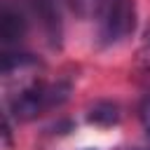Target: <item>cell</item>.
<instances>
[{
    "instance_id": "5b68a950",
    "label": "cell",
    "mask_w": 150,
    "mask_h": 150,
    "mask_svg": "<svg viewBox=\"0 0 150 150\" xmlns=\"http://www.w3.org/2000/svg\"><path fill=\"white\" fill-rule=\"evenodd\" d=\"M138 66H141V70H145V73H150V28L145 30V35H143V42H141V47H138Z\"/></svg>"
},
{
    "instance_id": "52a82bcc",
    "label": "cell",
    "mask_w": 150,
    "mask_h": 150,
    "mask_svg": "<svg viewBox=\"0 0 150 150\" xmlns=\"http://www.w3.org/2000/svg\"><path fill=\"white\" fill-rule=\"evenodd\" d=\"M77 14H84V12H89V7H91V0H66Z\"/></svg>"
},
{
    "instance_id": "3957f363",
    "label": "cell",
    "mask_w": 150,
    "mask_h": 150,
    "mask_svg": "<svg viewBox=\"0 0 150 150\" xmlns=\"http://www.w3.org/2000/svg\"><path fill=\"white\" fill-rule=\"evenodd\" d=\"M23 35H26V16L19 9L5 5L2 12H0V38H2V42L7 47L16 45Z\"/></svg>"
},
{
    "instance_id": "277c9868",
    "label": "cell",
    "mask_w": 150,
    "mask_h": 150,
    "mask_svg": "<svg viewBox=\"0 0 150 150\" xmlns=\"http://www.w3.org/2000/svg\"><path fill=\"white\" fill-rule=\"evenodd\" d=\"M87 120L91 124H98V127H112L120 122V108L112 101H98L89 108Z\"/></svg>"
},
{
    "instance_id": "7a4b0ae2",
    "label": "cell",
    "mask_w": 150,
    "mask_h": 150,
    "mask_svg": "<svg viewBox=\"0 0 150 150\" xmlns=\"http://www.w3.org/2000/svg\"><path fill=\"white\" fill-rule=\"evenodd\" d=\"M134 0H98V38L103 45L122 42L134 33Z\"/></svg>"
},
{
    "instance_id": "6da1fadb",
    "label": "cell",
    "mask_w": 150,
    "mask_h": 150,
    "mask_svg": "<svg viewBox=\"0 0 150 150\" xmlns=\"http://www.w3.org/2000/svg\"><path fill=\"white\" fill-rule=\"evenodd\" d=\"M70 87L68 84H45V82H30L23 89L16 91V96L12 98V115L19 122H28L33 117H38L40 112L61 105L68 98Z\"/></svg>"
},
{
    "instance_id": "8992f818",
    "label": "cell",
    "mask_w": 150,
    "mask_h": 150,
    "mask_svg": "<svg viewBox=\"0 0 150 150\" xmlns=\"http://www.w3.org/2000/svg\"><path fill=\"white\" fill-rule=\"evenodd\" d=\"M138 117H141V124H143V129H145V134H148V138H150V94L141 101Z\"/></svg>"
}]
</instances>
